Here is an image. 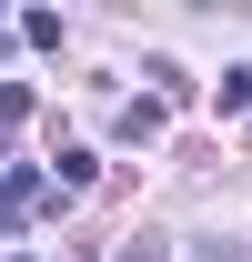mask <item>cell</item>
Masks as SVG:
<instances>
[{
  "label": "cell",
  "mask_w": 252,
  "mask_h": 262,
  "mask_svg": "<svg viewBox=\"0 0 252 262\" xmlns=\"http://www.w3.org/2000/svg\"><path fill=\"white\" fill-rule=\"evenodd\" d=\"M111 262H172V242H121Z\"/></svg>",
  "instance_id": "1"
},
{
  "label": "cell",
  "mask_w": 252,
  "mask_h": 262,
  "mask_svg": "<svg viewBox=\"0 0 252 262\" xmlns=\"http://www.w3.org/2000/svg\"><path fill=\"white\" fill-rule=\"evenodd\" d=\"M192 262H242V242H212V252H192Z\"/></svg>",
  "instance_id": "2"
}]
</instances>
